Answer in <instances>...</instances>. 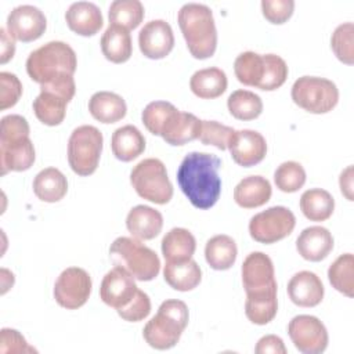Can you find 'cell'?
Segmentation results:
<instances>
[{"mask_svg": "<svg viewBox=\"0 0 354 354\" xmlns=\"http://www.w3.org/2000/svg\"><path fill=\"white\" fill-rule=\"evenodd\" d=\"M220 167L221 160L207 152H189L181 160L177 183L196 209H210L218 201L221 194Z\"/></svg>", "mask_w": 354, "mask_h": 354, "instance_id": "cell-1", "label": "cell"}, {"mask_svg": "<svg viewBox=\"0 0 354 354\" xmlns=\"http://www.w3.org/2000/svg\"><path fill=\"white\" fill-rule=\"evenodd\" d=\"M178 26L194 58L205 59L214 54L217 30L212 10L199 3H187L178 11Z\"/></svg>", "mask_w": 354, "mask_h": 354, "instance_id": "cell-2", "label": "cell"}, {"mask_svg": "<svg viewBox=\"0 0 354 354\" xmlns=\"http://www.w3.org/2000/svg\"><path fill=\"white\" fill-rule=\"evenodd\" d=\"M236 79L245 84L264 91L279 88L288 77V65L277 54L241 53L234 62Z\"/></svg>", "mask_w": 354, "mask_h": 354, "instance_id": "cell-3", "label": "cell"}, {"mask_svg": "<svg viewBox=\"0 0 354 354\" xmlns=\"http://www.w3.org/2000/svg\"><path fill=\"white\" fill-rule=\"evenodd\" d=\"M77 66L73 48L59 40L48 41L32 51L26 59L29 77L40 86L57 77L73 76Z\"/></svg>", "mask_w": 354, "mask_h": 354, "instance_id": "cell-4", "label": "cell"}, {"mask_svg": "<svg viewBox=\"0 0 354 354\" xmlns=\"http://www.w3.org/2000/svg\"><path fill=\"white\" fill-rule=\"evenodd\" d=\"M188 307L177 299L165 300L142 329L145 342L156 350L174 347L188 325Z\"/></svg>", "mask_w": 354, "mask_h": 354, "instance_id": "cell-5", "label": "cell"}, {"mask_svg": "<svg viewBox=\"0 0 354 354\" xmlns=\"http://www.w3.org/2000/svg\"><path fill=\"white\" fill-rule=\"evenodd\" d=\"M109 254L115 266L123 267L137 281H152L160 271L158 254L136 238H116L109 248Z\"/></svg>", "mask_w": 354, "mask_h": 354, "instance_id": "cell-6", "label": "cell"}, {"mask_svg": "<svg viewBox=\"0 0 354 354\" xmlns=\"http://www.w3.org/2000/svg\"><path fill=\"white\" fill-rule=\"evenodd\" d=\"M76 84L73 76L65 75L40 86V94L33 101L36 118L47 126L62 123L66 105L73 98Z\"/></svg>", "mask_w": 354, "mask_h": 354, "instance_id": "cell-7", "label": "cell"}, {"mask_svg": "<svg viewBox=\"0 0 354 354\" xmlns=\"http://www.w3.org/2000/svg\"><path fill=\"white\" fill-rule=\"evenodd\" d=\"M130 183L141 198L156 205H165L173 196V185L166 166L156 158L138 162L130 173Z\"/></svg>", "mask_w": 354, "mask_h": 354, "instance_id": "cell-8", "label": "cell"}, {"mask_svg": "<svg viewBox=\"0 0 354 354\" xmlns=\"http://www.w3.org/2000/svg\"><path fill=\"white\" fill-rule=\"evenodd\" d=\"M102 133L90 124L76 127L68 141V162L79 176L93 174L102 152Z\"/></svg>", "mask_w": 354, "mask_h": 354, "instance_id": "cell-9", "label": "cell"}, {"mask_svg": "<svg viewBox=\"0 0 354 354\" xmlns=\"http://www.w3.org/2000/svg\"><path fill=\"white\" fill-rule=\"evenodd\" d=\"M293 102L310 113H326L339 101L336 84L325 77L301 76L292 86Z\"/></svg>", "mask_w": 354, "mask_h": 354, "instance_id": "cell-10", "label": "cell"}, {"mask_svg": "<svg viewBox=\"0 0 354 354\" xmlns=\"http://www.w3.org/2000/svg\"><path fill=\"white\" fill-rule=\"evenodd\" d=\"M295 214L285 206H272L254 214L249 221L250 236L260 243H275L292 234Z\"/></svg>", "mask_w": 354, "mask_h": 354, "instance_id": "cell-11", "label": "cell"}, {"mask_svg": "<svg viewBox=\"0 0 354 354\" xmlns=\"http://www.w3.org/2000/svg\"><path fill=\"white\" fill-rule=\"evenodd\" d=\"M91 278L88 272L80 267L65 268L55 281L54 299L66 308L76 310L86 304L91 293Z\"/></svg>", "mask_w": 354, "mask_h": 354, "instance_id": "cell-12", "label": "cell"}, {"mask_svg": "<svg viewBox=\"0 0 354 354\" xmlns=\"http://www.w3.org/2000/svg\"><path fill=\"white\" fill-rule=\"evenodd\" d=\"M288 333L295 347L304 354H319L328 346L325 325L314 315H296L288 325Z\"/></svg>", "mask_w": 354, "mask_h": 354, "instance_id": "cell-13", "label": "cell"}, {"mask_svg": "<svg viewBox=\"0 0 354 354\" xmlns=\"http://www.w3.org/2000/svg\"><path fill=\"white\" fill-rule=\"evenodd\" d=\"M138 288L134 277L120 266H115L105 274L100 286L101 300L116 311L126 307L136 296Z\"/></svg>", "mask_w": 354, "mask_h": 354, "instance_id": "cell-14", "label": "cell"}, {"mask_svg": "<svg viewBox=\"0 0 354 354\" xmlns=\"http://www.w3.org/2000/svg\"><path fill=\"white\" fill-rule=\"evenodd\" d=\"M47 28L43 11L30 4H22L11 10L7 17L8 33L19 41H33L39 39Z\"/></svg>", "mask_w": 354, "mask_h": 354, "instance_id": "cell-15", "label": "cell"}, {"mask_svg": "<svg viewBox=\"0 0 354 354\" xmlns=\"http://www.w3.org/2000/svg\"><path fill=\"white\" fill-rule=\"evenodd\" d=\"M227 148L234 162L243 167L260 163L267 153L266 138L254 130H235L228 141Z\"/></svg>", "mask_w": 354, "mask_h": 354, "instance_id": "cell-16", "label": "cell"}, {"mask_svg": "<svg viewBox=\"0 0 354 354\" xmlns=\"http://www.w3.org/2000/svg\"><path fill=\"white\" fill-rule=\"evenodd\" d=\"M138 46L147 58H165L174 47V35L169 22L165 19L147 22L138 33Z\"/></svg>", "mask_w": 354, "mask_h": 354, "instance_id": "cell-17", "label": "cell"}, {"mask_svg": "<svg viewBox=\"0 0 354 354\" xmlns=\"http://www.w3.org/2000/svg\"><path fill=\"white\" fill-rule=\"evenodd\" d=\"M242 283L246 293L277 286L272 260L263 252H252L242 263Z\"/></svg>", "mask_w": 354, "mask_h": 354, "instance_id": "cell-18", "label": "cell"}, {"mask_svg": "<svg viewBox=\"0 0 354 354\" xmlns=\"http://www.w3.org/2000/svg\"><path fill=\"white\" fill-rule=\"evenodd\" d=\"M324 292L322 281L311 271L296 272L288 282V295L300 307L318 306L324 299Z\"/></svg>", "mask_w": 354, "mask_h": 354, "instance_id": "cell-19", "label": "cell"}, {"mask_svg": "<svg viewBox=\"0 0 354 354\" xmlns=\"http://www.w3.org/2000/svg\"><path fill=\"white\" fill-rule=\"evenodd\" d=\"M202 120L194 113L176 109L165 123L160 137L170 145H184L199 137Z\"/></svg>", "mask_w": 354, "mask_h": 354, "instance_id": "cell-20", "label": "cell"}, {"mask_svg": "<svg viewBox=\"0 0 354 354\" xmlns=\"http://www.w3.org/2000/svg\"><path fill=\"white\" fill-rule=\"evenodd\" d=\"M299 254L308 261L324 260L333 249V236L325 227L313 225L304 228L296 239Z\"/></svg>", "mask_w": 354, "mask_h": 354, "instance_id": "cell-21", "label": "cell"}, {"mask_svg": "<svg viewBox=\"0 0 354 354\" xmlns=\"http://www.w3.org/2000/svg\"><path fill=\"white\" fill-rule=\"evenodd\" d=\"M126 227L136 239H153L162 231L163 217L160 212L151 206L137 205L129 212L126 217Z\"/></svg>", "mask_w": 354, "mask_h": 354, "instance_id": "cell-22", "label": "cell"}, {"mask_svg": "<svg viewBox=\"0 0 354 354\" xmlns=\"http://www.w3.org/2000/svg\"><path fill=\"white\" fill-rule=\"evenodd\" d=\"M65 19L71 30L80 36L95 35L104 24L101 10L90 1H76L69 6Z\"/></svg>", "mask_w": 354, "mask_h": 354, "instance_id": "cell-23", "label": "cell"}, {"mask_svg": "<svg viewBox=\"0 0 354 354\" xmlns=\"http://www.w3.org/2000/svg\"><path fill=\"white\" fill-rule=\"evenodd\" d=\"M35 147L29 137L14 141H0L1 174L28 170L35 162Z\"/></svg>", "mask_w": 354, "mask_h": 354, "instance_id": "cell-24", "label": "cell"}, {"mask_svg": "<svg viewBox=\"0 0 354 354\" xmlns=\"http://www.w3.org/2000/svg\"><path fill=\"white\" fill-rule=\"evenodd\" d=\"M278 311L277 286L246 293L245 314L256 325H266L274 319Z\"/></svg>", "mask_w": 354, "mask_h": 354, "instance_id": "cell-25", "label": "cell"}, {"mask_svg": "<svg viewBox=\"0 0 354 354\" xmlns=\"http://www.w3.org/2000/svg\"><path fill=\"white\" fill-rule=\"evenodd\" d=\"M271 184L267 178L261 176H248L236 184L234 199L238 206L253 209L267 203L271 198Z\"/></svg>", "mask_w": 354, "mask_h": 354, "instance_id": "cell-26", "label": "cell"}, {"mask_svg": "<svg viewBox=\"0 0 354 354\" xmlns=\"http://www.w3.org/2000/svg\"><path fill=\"white\" fill-rule=\"evenodd\" d=\"M163 278L173 289L188 292L199 285L202 279V271L198 263L192 259L184 261H166L163 268Z\"/></svg>", "mask_w": 354, "mask_h": 354, "instance_id": "cell-27", "label": "cell"}, {"mask_svg": "<svg viewBox=\"0 0 354 354\" xmlns=\"http://www.w3.org/2000/svg\"><path fill=\"white\" fill-rule=\"evenodd\" d=\"M111 147L116 159L130 162L144 152L145 138L136 126L126 124L113 131Z\"/></svg>", "mask_w": 354, "mask_h": 354, "instance_id": "cell-28", "label": "cell"}, {"mask_svg": "<svg viewBox=\"0 0 354 354\" xmlns=\"http://www.w3.org/2000/svg\"><path fill=\"white\" fill-rule=\"evenodd\" d=\"M88 111L101 123H115L124 118L127 106L124 100L112 91H97L88 100Z\"/></svg>", "mask_w": 354, "mask_h": 354, "instance_id": "cell-29", "label": "cell"}, {"mask_svg": "<svg viewBox=\"0 0 354 354\" xmlns=\"http://www.w3.org/2000/svg\"><path fill=\"white\" fill-rule=\"evenodd\" d=\"M101 50L105 58L113 64L126 62L131 57V36L127 29L109 24L101 37Z\"/></svg>", "mask_w": 354, "mask_h": 354, "instance_id": "cell-30", "label": "cell"}, {"mask_svg": "<svg viewBox=\"0 0 354 354\" xmlns=\"http://www.w3.org/2000/svg\"><path fill=\"white\" fill-rule=\"evenodd\" d=\"M227 75L220 68L212 66L196 71L189 80L191 91L203 100L220 97L227 90Z\"/></svg>", "mask_w": 354, "mask_h": 354, "instance_id": "cell-31", "label": "cell"}, {"mask_svg": "<svg viewBox=\"0 0 354 354\" xmlns=\"http://www.w3.org/2000/svg\"><path fill=\"white\" fill-rule=\"evenodd\" d=\"M66 177L55 167H46L40 170L33 180V192L43 202H58L66 195Z\"/></svg>", "mask_w": 354, "mask_h": 354, "instance_id": "cell-32", "label": "cell"}, {"mask_svg": "<svg viewBox=\"0 0 354 354\" xmlns=\"http://www.w3.org/2000/svg\"><path fill=\"white\" fill-rule=\"evenodd\" d=\"M195 236L185 228H171L162 239V254L166 261L188 260L195 253Z\"/></svg>", "mask_w": 354, "mask_h": 354, "instance_id": "cell-33", "label": "cell"}, {"mask_svg": "<svg viewBox=\"0 0 354 354\" xmlns=\"http://www.w3.org/2000/svg\"><path fill=\"white\" fill-rule=\"evenodd\" d=\"M236 243L228 235H214L206 242L205 259L213 270L224 271L231 268L236 260Z\"/></svg>", "mask_w": 354, "mask_h": 354, "instance_id": "cell-34", "label": "cell"}, {"mask_svg": "<svg viewBox=\"0 0 354 354\" xmlns=\"http://www.w3.org/2000/svg\"><path fill=\"white\" fill-rule=\"evenodd\" d=\"M300 209L310 221H325L335 210V199L326 189L311 188L301 194Z\"/></svg>", "mask_w": 354, "mask_h": 354, "instance_id": "cell-35", "label": "cell"}, {"mask_svg": "<svg viewBox=\"0 0 354 354\" xmlns=\"http://www.w3.org/2000/svg\"><path fill=\"white\" fill-rule=\"evenodd\" d=\"M109 24L127 30L136 29L144 19V6L140 0H115L109 6Z\"/></svg>", "mask_w": 354, "mask_h": 354, "instance_id": "cell-36", "label": "cell"}, {"mask_svg": "<svg viewBox=\"0 0 354 354\" xmlns=\"http://www.w3.org/2000/svg\"><path fill=\"white\" fill-rule=\"evenodd\" d=\"M230 113L239 120H252L263 111L261 98L249 90H235L227 100Z\"/></svg>", "mask_w": 354, "mask_h": 354, "instance_id": "cell-37", "label": "cell"}, {"mask_svg": "<svg viewBox=\"0 0 354 354\" xmlns=\"http://www.w3.org/2000/svg\"><path fill=\"white\" fill-rule=\"evenodd\" d=\"M354 256L351 253L340 254L329 267L328 278L330 285L346 295L353 297L354 295Z\"/></svg>", "mask_w": 354, "mask_h": 354, "instance_id": "cell-38", "label": "cell"}, {"mask_svg": "<svg viewBox=\"0 0 354 354\" xmlns=\"http://www.w3.org/2000/svg\"><path fill=\"white\" fill-rule=\"evenodd\" d=\"M274 181L282 192H296L306 183V171L299 162L288 160L277 167Z\"/></svg>", "mask_w": 354, "mask_h": 354, "instance_id": "cell-39", "label": "cell"}, {"mask_svg": "<svg viewBox=\"0 0 354 354\" xmlns=\"http://www.w3.org/2000/svg\"><path fill=\"white\" fill-rule=\"evenodd\" d=\"M354 25L353 22L340 24L332 33L330 47L342 62L351 65L354 62Z\"/></svg>", "mask_w": 354, "mask_h": 354, "instance_id": "cell-40", "label": "cell"}, {"mask_svg": "<svg viewBox=\"0 0 354 354\" xmlns=\"http://www.w3.org/2000/svg\"><path fill=\"white\" fill-rule=\"evenodd\" d=\"M177 108L167 101H152L149 102L142 113L141 119L147 130L155 136H160V131L167 122L169 116L176 111Z\"/></svg>", "mask_w": 354, "mask_h": 354, "instance_id": "cell-41", "label": "cell"}, {"mask_svg": "<svg viewBox=\"0 0 354 354\" xmlns=\"http://www.w3.org/2000/svg\"><path fill=\"white\" fill-rule=\"evenodd\" d=\"M235 130L216 120H202L199 140L205 145H214L216 148L224 151L227 149L228 141Z\"/></svg>", "mask_w": 354, "mask_h": 354, "instance_id": "cell-42", "label": "cell"}, {"mask_svg": "<svg viewBox=\"0 0 354 354\" xmlns=\"http://www.w3.org/2000/svg\"><path fill=\"white\" fill-rule=\"evenodd\" d=\"M0 87V109L4 111L7 108L14 106L18 102L22 94V84L14 73L1 72Z\"/></svg>", "mask_w": 354, "mask_h": 354, "instance_id": "cell-43", "label": "cell"}, {"mask_svg": "<svg viewBox=\"0 0 354 354\" xmlns=\"http://www.w3.org/2000/svg\"><path fill=\"white\" fill-rule=\"evenodd\" d=\"M29 123L21 115H7L0 122V141H14L29 137Z\"/></svg>", "mask_w": 354, "mask_h": 354, "instance_id": "cell-44", "label": "cell"}, {"mask_svg": "<svg viewBox=\"0 0 354 354\" xmlns=\"http://www.w3.org/2000/svg\"><path fill=\"white\" fill-rule=\"evenodd\" d=\"M151 313V300L148 295L142 290H137L133 300L123 308L118 310V314L120 318L129 322H138L147 318Z\"/></svg>", "mask_w": 354, "mask_h": 354, "instance_id": "cell-45", "label": "cell"}, {"mask_svg": "<svg viewBox=\"0 0 354 354\" xmlns=\"http://www.w3.org/2000/svg\"><path fill=\"white\" fill-rule=\"evenodd\" d=\"M295 10L293 0H263L261 1V11L266 19L271 24H283L286 22Z\"/></svg>", "mask_w": 354, "mask_h": 354, "instance_id": "cell-46", "label": "cell"}, {"mask_svg": "<svg viewBox=\"0 0 354 354\" xmlns=\"http://www.w3.org/2000/svg\"><path fill=\"white\" fill-rule=\"evenodd\" d=\"M0 353H36V350L26 343L18 330L3 328L0 333Z\"/></svg>", "mask_w": 354, "mask_h": 354, "instance_id": "cell-47", "label": "cell"}, {"mask_svg": "<svg viewBox=\"0 0 354 354\" xmlns=\"http://www.w3.org/2000/svg\"><path fill=\"white\" fill-rule=\"evenodd\" d=\"M254 351L257 354H286V347L279 336L266 335L257 342Z\"/></svg>", "mask_w": 354, "mask_h": 354, "instance_id": "cell-48", "label": "cell"}, {"mask_svg": "<svg viewBox=\"0 0 354 354\" xmlns=\"http://www.w3.org/2000/svg\"><path fill=\"white\" fill-rule=\"evenodd\" d=\"M1 33V55H0V62L6 64L8 62L15 53V41L14 37L8 33V30L6 28L0 29Z\"/></svg>", "mask_w": 354, "mask_h": 354, "instance_id": "cell-49", "label": "cell"}, {"mask_svg": "<svg viewBox=\"0 0 354 354\" xmlns=\"http://www.w3.org/2000/svg\"><path fill=\"white\" fill-rule=\"evenodd\" d=\"M339 185L342 194L348 199L353 201V166H347L339 177Z\"/></svg>", "mask_w": 354, "mask_h": 354, "instance_id": "cell-50", "label": "cell"}]
</instances>
